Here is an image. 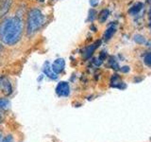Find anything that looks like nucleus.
I'll list each match as a JSON object with an SVG mask.
<instances>
[{"label": "nucleus", "instance_id": "nucleus-1", "mask_svg": "<svg viewBox=\"0 0 151 142\" xmlns=\"http://www.w3.org/2000/svg\"><path fill=\"white\" fill-rule=\"evenodd\" d=\"M24 23L17 16L6 18L0 24V41L7 46H14L21 40Z\"/></svg>", "mask_w": 151, "mask_h": 142}, {"label": "nucleus", "instance_id": "nucleus-2", "mask_svg": "<svg viewBox=\"0 0 151 142\" xmlns=\"http://www.w3.org/2000/svg\"><path fill=\"white\" fill-rule=\"evenodd\" d=\"M45 18L39 9H32L29 11L27 18V32L28 35H33L45 24Z\"/></svg>", "mask_w": 151, "mask_h": 142}, {"label": "nucleus", "instance_id": "nucleus-3", "mask_svg": "<svg viewBox=\"0 0 151 142\" xmlns=\"http://www.w3.org/2000/svg\"><path fill=\"white\" fill-rule=\"evenodd\" d=\"M0 91L5 96H9L12 93V83L6 76H1L0 77Z\"/></svg>", "mask_w": 151, "mask_h": 142}, {"label": "nucleus", "instance_id": "nucleus-4", "mask_svg": "<svg viewBox=\"0 0 151 142\" xmlns=\"http://www.w3.org/2000/svg\"><path fill=\"white\" fill-rule=\"evenodd\" d=\"M56 94L59 97H68L70 94V85L67 82H60L56 86Z\"/></svg>", "mask_w": 151, "mask_h": 142}, {"label": "nucleus", "instance_id": "nucleus-5", "mask_svg": "<svg viewBox=\"0 0 151 142\" xmlns=\"http://www.w3.org/2000/svg\"><path fill=\"white\" fill-rule=\"evenodd\" d=\"M42 72L51 80H56L58 78V75L54 72L53 68H52V65L48 61H45L44 64H42Z\"/></svg>", "mask_w": 151, "mask_h": 142}, {"label": "nucleus", "instance_id": "nucleus-6", "mask_svg": "<svg viewBox=\"0 0 151 142\" xmlns=\"http://www.w3.org/2000/svg\"><path fill=\"white\" fill-rule=\"evenodd\" d=\"M12 5V0H0V19L9 12Z\"/></svg>", "mask_w": 151, "mask_h": 142}, {"label": "nucleus", "instance_id": "nucleus-7", "mask_svg": "<svg viewBox=\"0 0 151 142\" xmlns=\"http://www.w3.org/2000/svg\"><path fill=\"white\" fill-rule=\"evenodd\" d=\"M52 68H53L54 72L58 75L60 73H61L64 70L65 67V61L63 58H58L54 61V63L51 64Z\"/></svg>", "mask_w": 151, "mask_h": 142}, {"label": "nucleus", "instance_id": "nucleus-8", "mask_svg": "<svg viewBox=\"0 0 151 142\" xmlns=\"http://www.w3.org/2000/svg\"><path fill=\"white\" fill-rule=\"evenodd\" d=\"M99 45H100V41H97V42L94 43V44L89 46L87 49H85V51H84V58L85 59H89L90 57L93 55L94 50H96L97 47L99 46Z\"/></svg>", "mask_w": 151, "mask_h": 142}, {"label": "nucleus", "instance_id": "nucleus-9", "mask_svg": "<svg viewBox=\"0 0 151 142\" xmlns=\"http://www.w3.org/2000/svg\"><path fill=\"white\" fill-rule=\"evenodd\" d=\"M11 106V102L8 99H0V110H8Z\"/></svg>", "mask_w": 151, "mask_h": 142}, {"label": "nucleus", "instance_id": "nucleus-10", "mask_svg": "<svg viewBox=\"0 0 151 142\" xmlns=\"http://www.w3.org/2000/svg\"><path fill=\"white\" fill-rule=\"evenodd\" d=\"M114 33H115V28H113V27L109 28L108 30H106L105 34H104V39H105L106 41L110 40L111 38L112 37V35L114 34Z\"/></svg>", "mask_w": 151, "mask_h": 142}, {"label": "nucleus", "instance_id": "nucleus-11", "mask_svg": "<svg viewBox=\"0 0 151 142\" xmlns=\"http://www.w3.org/2000/svg\"><path fill=\"white\" fill-rule=\"evenodd\" d=\"M109 15H110V12H109L108 9H103V11H101V12L99 13V15H98L99 21H100L101 23L105 22L107 20V18L109 17Z\"/></svg>", "mask_w": 151, "mask_h": 142}, {"label": "nucleus", "instance_id": "nucleus-12", "mask_svg": "<svg viewBox=\"0 0 151 142\" xmlns=\"http://www.w3.org/2000/svg\"><path fill=\"white\" fill-rule=\"evenodd\" d=\"M120 83H121V82H120L119 77H118L117 75H113V77L111 78V86H113V87H117L118 85H119Z\"/></svg>", "mask_w": 151, "mask_h": 142}, {"label": "nucleus", "instance_id": "nucleus-13", "mask_svg": "<svg viewBox=\"0 0 151 142\" xmlns=\"http://www.w3.org/2000/svg\"><path fill=\"white\" fill-rule=\"evenodd\" d=\"M96 12L94 9H90L89 11V15H88V21L93 22L94 19H96Z\"/></svg>", "mask_w": 151, "mask_h": 142}, {"label": "nucleus", "instance_id": "nucleus-14", "mask_svg": "<svg viewBox=\"0 0 151 142\" xmlns=\"http://www.w3.org/2000/svg\"><path fill=\"white\" fill-rule=\"evenodd\" d=\"M144 62H145V64L146 65H147V66H150V67H151V52H148V53L145 56Z\"/></svg>", "mask_w": 151, "mask_h": 142}, {"label": "nucleus", "instance_id": "nucleus-15", "mask_svg": "<svg viewBox=\"0 0 151 142\" xmlns=\"http://www.w3.org/2000/svg\"><path fill=\"white\" fill-rule=\"evenodd\" d=\"M142 6H143V5H142L141 3H138L137 5H135L134 7H132V8L129 9V12H131V13H136V12H138L140 11V9H141Z\"/></svg>", "mask_w": 151, "mask_h": 142}, {"label": "nucleus", "instance_id": "nucleus-16", "mask_svg": "<svg viewBox=\"0 0 151 142\" xmlns=\"http://www.w3.org/2000/svg\"><path fill=\"white\" fill-rule=\"evenodd\" d=\"M134 40L136 43L138 44H144L145 43V37L142 36V35H135L134 36Z\"/></svg>", "mask_w": 151, "mask_h": 142}, {"label": "nucleus", "instance_id": "nucleus-17", "mask_svg": "<svg viewBox=\"0 0 151 142\" xmlns=\"http://www.w3.org/2000/svg\"><path fill=\"white\" fill-rule=\"evenodd\" d=\"M2 142H13V137H12V135H7V136L3 139Z\"/></svg>", "mask_w": 151, "mask_h": 142}, {"label": "nucleus", "instance_id": "nucleus-18", "mask_svg": "<svg viewBox=\"0 0 151 142\" xmlns=\"http://www.w3.org/2000/svg\"><path fill=\"white\" fill-rule=\"evenodd\" d=\"M99 3V0H90V5L92 7H96Z\"/></svg>", "mask_w": 151, "mask_h": 142}, {"label": "nucleus", "instance_id": "nucleus-19", "mask_svg": "<svg viewBox=\"0 0 151 142\" xmlns=\"http://www.w3.org/2000/svg\"><path fill=\"white\" fill-rule=\"evenodd\" d=\"M120 70H121V72H123V73H127V72H129V66H123V67L120 68Z\"/></svg>", "mask_w": 151, "mask_h": 142}, {"label": "nucleus", "instance_id": "nucleus-20", "mask_svg": "<svg viewBox=\"0 0 151 142\" xmlns=\"http://www.w3.org/2000/svg\"><path fill=\"white\" fill-rule=\"evenodd\" d=\"M2 120H3V114H2V111L0 110V123L2 122Z\"/></svg>", "mask_w": 151, "mask_h": 142}, {"label": "nucleus", "instance_id": "nucleus-21", "mask_svg": "<svg viewBox=\"0 0 151 142\" xmlns=\"http://www.w3.org/2000/svg\"><path fill=\"white\" fill-rule=\"evenodd\" d=\"M3 141V135H2V132L0 131V142Z\"/></svg>", "mask_w": 151, "mask_h": 142}, {"label": "nucleus", "instance_id": "nucleus-22", "mask_svg": "<svg viewBox=\"0 0 151 142\" xmlns=\"http://www.w3.org/2000/svg\"><path fill=\"white\" fill-rule=\"evenodd\" d=\"M2 50H3V45L1 44V43H0V53L2 52Z\"/></svg>", "mask_w": 151, "mask_h": 142}]
</instances>
